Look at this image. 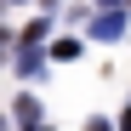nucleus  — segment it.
Segmentation results:
<instances>
[]
</instances>
